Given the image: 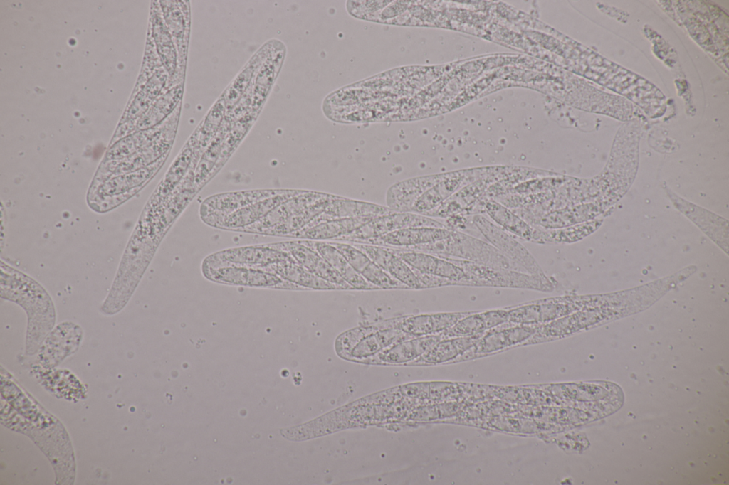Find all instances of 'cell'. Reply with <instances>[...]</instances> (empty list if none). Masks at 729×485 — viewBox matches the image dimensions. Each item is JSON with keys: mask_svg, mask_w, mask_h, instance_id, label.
I'll list each match as a JSON object with an SVG mask.
<instances>
[{"mask_svg": "<svg viewBox=\"0 0 729 485\" xmlns=\"http://www.w3.org/2000/svg\"><path fill=\"white\" fill-rule=\"evenodd\" d=\"M403 250L423 252L441 257L459 259L491 267L526 272L489 242L455 230H451L450 234L441 240Z\"/></svg>", "mask_w": 729, "mask_h": 485, "instance_id": "1", "label": "cell"}, {"mask_svg": "<svg viewBox=\"0 0 729 485\" xmlns=\"http://www.w3.org/2000/svg\"><path fill=\"white\" fill-rule=\"evenodd\" d=\"M460 267L466 275L468 286L518 288L550 292L554 288L550 279L528 272L491 267L459 259L448 258Z\"/></svg>", "mask_w": 729, "mask_h": 485, "instance_id": "2", "label": "cell"}, {"mask_svg": "<svg viewBox=\"0 0 729 485\" xmlns=\"http://www.w3.org/2000/svg\"><path fill=\"white\" fill-rule=\"evenodd\" d=\"M202 272L207 279L221 284L258 288L305 289L274 273L255 267L239 265L209 267L202 265Z\"/></svg>", "mask_w": 729, "mask_h": 485, "instance_id": "3", "label": "cell"}, {"mask_svg": "<svg viewBox=\"0 0 729 485\" xmlns=\"http://www.w3.org/2000/svg\"><path fill=\"white\" fill-rule=\"evenodd\" d=\"M473 223L488 242L526 272L548 279L530 252L505 230L481 215H474Z\"/></svg>", "mask_w": 729, "mask_h": 485, "instance_id": "4", "label": "cell"}, {"mask_svg": "<svg viewBox=\"0 0 729 485\" xmlns=\"http://www.w3.org/2000/svg\"><path fill=\"white\" fill-rule=\"evenodd\" d=\"M417 227L447 228L445 224L426 215L414 213L394 212L389 215L372 218L353 232L340 237L336 240L359 242L398 230Z\"/></svg>", "mask_w": 729, "mask_h": 485, "instance_id": "5", "label": "cell"}, {"mask_svg": "<svg viewBox=\"0 0 729 485\" xmlns=\"http://www.w3.org/2000/svg\"><path fill=\"white\" fill-rule=\"evenodd\" d=\"M489 167L476 168L446 173L444 178L436 185L424 192L413 206L411 213L424 215L436 208L447 198L461 189L485 176Z\"/></svg>", "mask_w": 729, "mask_h": 485, "instance_id": "6", "label": "cell"}, {"mask_svg": "<svg viewBox=\"0 0 729 485\" xmlns=\"http://www.w3.org/2000/svg\"><path fill=\"white\" fill-rule=\"evenodd\" d=\"M538 325H513L495 328L482 334L476 343L453 362L486 356L525 343L537 331Z\"/></svg>", "mask_w": 729, "mask_h": 485, "instance_id": "7", "label": "cell"}, {"mask_svg": "<svg viewBox=\"0 0 729 485\" xmlns=\"http://www.w3.org/2000/svg\"><path fill=\"white\" fill-rule=\"evenodd\" d=\"M288 256V253L266 244L220 251L207 257L202 265L209 267L239 265L261 269Z\"/></svg>", "mask_w": 729, "mask_h": 485, "instance_id": "8", "label": "cell"}, {"mask_svg": "<svg viewBox=\"0 0 729 485\" xmlns=\"http://www.w3.org/2000/svg\"><path fill=\"white\" fill-rule=\"evenodd\" d=\"M303 191L283 189L280 193L274 196L252 203L229 215L204 221L216 228L238 231L257 222L276 207L301 193Z\"/></svg>", "mask_w": 729, "mask_h": 485, "instance_id": "9", "label": "cell"}, {"mask_svg": "<svg viewBox=\"0 0 729 485\" xmlns=\"http://www.w3.org/2000/svg\"><path fill=\"white\" fill-rule=\"evenodd\" d=\"M268 247L288 253L298 263L319 277L338 286L341 289H354L312 247L303 240L266 244Z\"/></svg>", "mask_w": 729, "mask_h": 485, "instance_id": "10", "label": "cell"}, {"mask_svg": "<svg viewBox=\"0 0 729 485\" xmlns=\"http://www.w3.org/2000/svg\"><path fill=\"white\" fill-rule=\"evenodd\" d=\"M282 190H250L211 196L201 206V218L204 220L229 215L252 203L274 196Z\"/></svg>", "mask_w": 729, "mask_h": 485, "instance_id": "11", "label": "cell"}, {"mask_svg": "<svg viewBox=\"0 0 729 485\" xmlns=\"http://www.w3.org/2000/svg\"><path fill=\"white\" fill-rule=\"evenodd\" d=\"M392 248L411 268L420 272L448 279L456 285L468 286L463 270L447 258L423 252Z\"/></svg>", "mask_w": 729, "mask_h": 485, "instance_id": "12", "label": "cell"}, {"mask_svg": "<svg viewBox=\"0 0 729 485\" xmlns=\"http://www.w3.org/2000/svg\"><path fill=\"white\" fill-rule=\"evenodd\" d=\"M445 174L414 177L392 185L387 191L386 203L394 212L411 213L418 198L439 183Z\"/></svg>", "mask_w": 729, "mask_h": 485, "instance_id": "13", "label": "cell"}, {"mask_svg": "<svg viewBox=\"0 0 729 485\" xmlns=\"http://www.w3.org/2000/svg\"><path fill=\"white\" fill-rule=\"evenodd\" d=\"M394 213L387 206H382L371 203L351 200L336 196L305 228H309L319 223L332 220L368 217L377 218Z\"/></svg>", "mask_w": 729, "mask_h": 485, "instance_id": "14", "label": "cell"}, {"mask_svg": "<svg viewBox=\"0 0 729 485\" xmlns=\"http://www.w3.org/2000/svg\"><path fill=\"white\" fill-rule=\"evenodd\" d=\"M441 339V336L439 334L411 338L400 341L379 352L364 360L362 363L376 364L410 363L427 352Z\"/></svg>", "mask_w": 729, "mask_h": 485, "instance_id": "15", "label": "cell"}, {"mask_svg": "<svg viewBox=\"0 0 729 485\" xmlns=\"http://www.w3.org/2000/svg\"><path fill=\"white\" fill-rule=\"evenodd\" d=\"M451 230L441 228L417 227L398 230L359 243H366L404 249L419 245L434 242L446 238Z\"/></svg>", "mask_w": 729, "mask_h": 485, "instance_id": "16", "label": "cell"}, {"mask_svg": "<svg viewBox=\"0 0 729 485\" xmlns=\"http://www.w3.org/2000/svg\"><path fill=\"white\" fill-rule=\"evenodd\" d=\"M166 3L164 4L166 25L178 51L179 70L184 73L191 22L189 4L184 1Z\"/></svg>", "mask_w": 729, "mask_h": 485, "instance_id": "17", "label": "cell"}, {"mask_svg": "<svg viewBox=\"0 0 729 485\" xmlns=\"http://www.w3.org/2000/svg\"><path fill=\"white\" fill-rule=\"evenodd\" d=\"M473 311L443 312L402 316L397 329L413 337L437 334Z\"/></svg>", "mask_w": 729, "mask_h": 485, "instance_id": "18", "label": "cell"}, {"mask_svg": "<svg viewBox=\"0 0 729 485\" xmlns=\"http://www.w3.org/2000/svg\"><path fill=\"white\" fill-rule=\"evenodd\" d=\"M261 270L274 273L305 289H341L338 286L319 277L300 265L290 255L283 260L263 267Z\"/></svg>", "mask_w": 729, "mask_h": 485, "instance_id": "19", "label": "cell"}, {"mask_svg": "<svg viewBox=\"0 0 729 485\" xmlns=\"http://www.w3.org/2000/svg\"><path fill=\"white\" fill-rule=\"evenodd\" d=\"M411 338L414 337L397 328L379 329L361 339L344 358L362 363L379 352Z\"/></svg>", "mask_w": 729, "mask_h": 485, "instance_id": "20", "label": "cell"}, {"mask_svg": "<svg viewBox=\"0 0 729 485\" xmlns=\"http://www.w3.org/2000/svg\"><path fill=\"white\" fill-rule=\"evenodd\" d=\"M314 248L336 272L354 289H379L365 280L350 265L340 251L327 241L303 240Z\"/></svg>", "mask_w": 729, "mask_h": 485, "instance_id": "21", "label": "cell"}, {"mask_svg": "<svg viewBox=\"0 0 729 485\" xmlns=\"http://www.w3.org/2000/svg\"><path fill=\"white\" fill-rule=\"evenodd\" d=\"M372 218L354 217L329 220L312 227L303 228L290 234L288 237L309 240H336L337 238L348 235Z\"/></svg>", "mask_w": 729, "mask_h": 485, "instance_id": "22", "label": "cell"}, {"mask_svg": "<svg viewBox=\"0 0 729 485\" xmlns=\"http://www.w3.org/2000/svg\"><path fill=\"white\" fill-rule=\"evenodd\" d=\"M481 336L482 334L443 339L411 364L426 365L453 362L471 349Z\"/></svg>", "mask_w": 729, "mask_h": 485, "instance_id": "23", "label": "cell"}, {"mask_svg": "<svg viewBox=\"0 0 729 485\" xmlns=\"http://www.w3.org/2000/svg\"><path fill=\"white\" fill-rule=\"evenodd\" d=\"M481 207L501 228L520 238L531 241L534 226L493 198L480 201Z\"/></svg>", "mask_w": 729, "mask_h": 485, "instance_id": "24", "label": "cell"}, {"mask_svg": "<svg viewBox=\"0 0 729 485\" xmlns=\"http://www.w3.org/2000/svg\"><path fill=\"white\" fill-rule=\"evenodd\" d=\"M183 86V82L177 84L158 100L149 116L146 117L147 126L154 125L169 114H172L181 102Z\"/></svg>", "mask_w": 729, "mask_h": 485, "instance_id": "25", "label": "cell"}, {"mask_svg": "<svg viewBox=\"0 0 729 485\" xmlns=\"http://www.w3.org/2000/svg\"><path fill=\"white\" fill-rule=\"evenodd\" d=\"M487 331L481 312L473 311L461 319L452 327L439 334L443 339L477 336L483 334Z\"/></svg>", "mask_w": 729, "mask_h": 485, "instance_id": "26", "label": "cell"}, {"mask_svg": "<svg viewBox=\"0 0 729 485\" xmlns=\"http://www.w3.org/2000/svg\"><path fill=\"white\" fill-rule=\"evenodd\" d=\"M394 250V249H393ZM391 277L406 285L409 289H422L421 284L412 268L394 252L383 268Z\"/></svg>", "mask_w": 729, "mask_h": 485, "instance_id": "27", "label": "cell"}, {"mask_svg": "<svg viewBox=\"0 0 729 485\" xmlns=\"http://www.w3.org/2000/svg\"><path fill=\"white\" fill-rule=\"evenodd\" d=\"M165 158L163 157L154 166L149 167L148 169H142L137 172H134L131 174L130 176L119 178L120 181L117 179L107 181L104 186H102L103 193H116L117 191L120 192L122 191V189L127 188L128 187L138 186L140 183H143L156 173L158 168H159L161 164L164 161Z\"/></svg>", "mask_w": 729, "mask_h": 485, "instance_id": "28", "label": "cell"}, {"mask_svg": "<svg viewBox=\"0 0 729 485\" xmlns=\"http://www.w3.org/2000/svg\"><path fill=\"white\" fill-rule=\"evenodd\" d=\"M192 148L190 144L187 143L181 152L177 156L174 161L172 163V165L167 173V176L164 178V182L162 185L163 187L168 185V188L171 189L172 184H177L179 180L183 177L187 169L189 167V166L192 162Z\"/></svg>", "mask_w": 729, "mask_h": 485, "instance_id": "29", "label": "cell"}, {"mask_svg": "<svg viewBox=\"0 0 729 485\" xmlns=\"http://www.w3.org/2000/svg\"><path fill=\"white\" fill-rule=\"evenodd\" d=\"M335 247L350 265L360 275L366 266L372 261L362 251L352 244L327 241Z\"/></svg>", "mask_w": 729, "mask_h": 485, "instance_id": "30", "label": "cell"}, {"mask_svg": "<svg viewBox=\"0 0 729 485\" xmlns=\"http://www.w3.org/2000/svg\"><path fill=\"white\" fill-rule=\"evenodd\" d=\"M487 330L497 328L508 321V309H494L481 312Z\"/></svg>", "mask_w": 729, "mask_h": 485, "instance_id": "31", "label": "cell"}]
</instances>
